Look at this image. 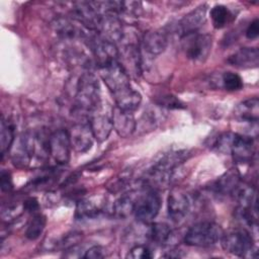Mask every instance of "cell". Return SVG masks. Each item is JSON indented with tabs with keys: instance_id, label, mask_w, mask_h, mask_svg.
Instances as JSON below:
<instances>
[{
	"instance_id": "7402d4cb",
	"label": "cell",
	"mask_w": 259,
	"mask_h": 259,
	"mask_svg": "<svg viewBox=\"0 0 259 259\" xmlns=\"http://www.w3.org/2000/svg\"><path fill=\"white\" fill-rule=\"evenodd\" d=\"M235 116L244 122L257 124L259 118V100L257 97L249 98L237 105Z\"/></svg>"
},
{
	"instance_id": "30bf717a",
	"label": "cell",
	"mask_w": 259,
	"mask_h": 259,
	"mask_svg": "<svg viewBox=\"0 0 259 259\" xmlns=\"http://www.w3.org/2000/svg\"><path fill=\"white\" fill-rule=\"evenodd\" d=\"M89 125L93 133L94 139L98 142H104L113 130L112 108L105 109L101 103L94 111L89 114Z\"/></svg>"
},
{
	"instance_id": "52a82bcc",
	"label": "cell",
	"mask_w": 259,
	"mask_h": 259,
	"mask_svg": "<svg viewBox=\"0 0 259 259\" xmlns=\"http://www.w3.org/2000/svg\"><path fill=\"white\" fill-rule=\"evenodd\" d=\"M161 196L156 189L149 188L147 191L140 193L134 214L136 219L144 224L152 223L161 208Z\"/></svg>"
},
{
	"instance_id": "4fadbf2b",
	"label": "cell",
	"mask_w": 259,
	"mask_h": 259,
	"mask_svg": "<svg viewBox=\"0 0 259 259\" xmlns=\"http://www.w3.org/2000/svg\"><path fill=\"white\" fill-rule=\"evenodd\" d=\"M97 32H99V35H101L105 39L110 40L114 44L120 41L124 34L121 20L118 18L117 14L112 12H106L101 14V19Z\"/></svg>"
},
{
	"instance_id": "ac0fdd59",
	"label": "cell",
	"mask_w": 259,
	"mask_h": 259,
	"mask_svg": "<svg viewBox=\"0 0 259 259\" xmlns=\"http://www.w3.org/2000/svg\"><path fill=\"white\" fill-rule=\"evenodd\" d=\"M228 63L241 69L257 68L259 65V51L257 48H242L228 58Z\"/></svg>"
},
{
	"instance_id": "d4e9b609",
	"label": "cell",
	"mask_w": 259,
	"mask_h": 259,
	"mask_svg": "<svg viewBox=\"0 0 259 259\" xmlns=\"http://www.w3.org/2000/svg\"><path fill=\"white\" fill-rule=\"evenodd\" d=\"M148 236L151 241L158 245H167L173 236V232L165 223H154L151 224Z\"/></svg>"
},
{
	"instance_id": "9a60e30c",
	"label": "cell",
	"mask_w": 259,
	"mask_h": 259,
	"mask_svg": "<svg viewBox=\"0 0 259 259\" xmlns=\"http://www.w3.org/2000/svg\"><path fill=\"white\" fill-rule=\"evenodd\" d=\"M119 53V52H118ZM122 59L120 63L124 68L128 76L139 77L142 73V56L138 46L132 41L125 44L122 48L121 54H119L118 58Z\"/></svg>"
},
{
	"instance_id": "ffe728a7",
	"label": "cell",
	"mask_w": 259,
	"mask_h": 259,
	"mask_svg": "<svg viewBox=\"0 0 259 259\" xmlns=\"http://www.w3.org/2000/svg\"><path fill=\"white\" fill-rule=\"evenodd\" d=\"M240 185V173L236 169H230L219 177L211 186L212 191L219 195L233 194Z\"/></svg>"
},
{
	"instance_id": "ba28073f",
	"label": "cell",
	"mask_w": 259,
	"mask_h": 259,
	"mask_svg": "<svg viewBox=\"0 0 259 259\" xmlns=\"http://www.w3.org/2000/svg\"><path fill=\"white\" fill-rule=\"evenodd\" d=\"M88 40L97 68H101L118 61L119 53L114 42L105 39L99 34L90 35Z\"/></svg>"
},
{
	"instance_id": "277c9868",
	"label": "cell",
	"mask_w": 259,
	"mask_h": 259,
	"mask_svg": "<svg viewBox=\"0 0 259 259\" xmlns=\"http://www.w3.org/2000/svg\"><path fill=\"white\" fill-rule=\"evenodd\" d=\"M222 227L213 222H200L191 226L184 235V243L193 247H210L221 241Z\"/></svg>"
},
{
	"instance_id": "f1b7e54d",
	"label": "cell",
	"mask_w": 259,
	"mask_h": 259,
	"mask_svg": "<svg viewBox=\"0 0 259 259\" xmlns=\"http://www.w3.org/2000/svg\"><path fill=\"white\" fill-rule=\"evenodd\" d=\"M222 83L228 91H238L243 87L242 78L234 72H225L222 76Z\"/></svg>"
},
{
	"instance_id": "5bb4252c",
	"label": "cell",
	"mask_w": 259,
	"mask_h": 259,
	"mask_svg": "<svg viewBox=\"0 0 259 259\" xmlns=\"http://www.w3.org/2000/svg\"><path fill=\"white\" fill-rule=\"evenodd\" d=\"M71 146L77 153H85L92 147L94 136L89 122H77L69 132Z\"/></svg>"
},
{
	"instance_id": "7c38bea8",
	"label": "cell",
	"mask_w": 259,
	"mask_h": 259,
	"mask_svg": "<svg viewBox=\"0 0 259 259\" xmlns=\"http://www.w3.org/2000/svg\"><path fill=\"white\" fill-rule=\"evenodd\" d=\"M230 154L239 163L251 162L255 154L253 137L234 134L230 147Z\"/></svg>"
},
{
	"instance_id": "4316f807",
	"label": "cell",
	"mask_w": 259,
	"mask_h": 259,
	"mask_svg": "<svg viewBox=\"0 0 259 259\" xmlns=\"http://www.w3.org/2000/svg\"><path fill=\"white\" fill-rule=\"evenodd\" d=\"M209 15H210L213 27L218 29L225 27L228 23L231 22L233 18L232 12L225 5L213 6L209 12Z\"/></svg>"
},
{
	"instance_id": "83f0119b",
	"label": "cell",
	"mask_w": 259,
	"mask_h": 259,
	"mask_svg": "<svg viewBox=\"0 0 259 259\" xmlns=\"http://www.w3.org/2000/svg\"><path fill=\"white\" fill-rule=\"evenodd\" d=\"M46 217L40 213H34L32 219L27 225L25 231V237L29 240H36L45 230L46 227Z\"/></svg>"
},
{
	"instance_id": "4dcf8cb0",
	"label": "cell",
	"mask_w": 259,
	"mask_h": 259,
	"mask_svg": "<svg viewBox=\"0 0 259 259\" xmlns=\"http://www.w3.org/2000/svg\"><path fill=\"white\" fill-rule=\"evenodd\" d=\"M157 103L160 106L163 107H167V108H175V109H179V108H183L184 104L175 96L173 95H164L162 97H160V99L157 101Z\"/></svg>"
},
{
	"instance_id": "f546056e",
	"label": "cell",
	"mask_w": 259,
	"mask_h": 259,
	"mask_svg": "<svg viewBox=\"0 0 259 259\" xmlns=\"http://www.w3.org/2000/svg\"><path fill=\"white\" fill-rule=\"evenodd\" d=\"M127 257L133 259H149L153 257V254L148 246L139 244L130 250Z\"/></svg>"
},
{
	"instance_id": "603a6c76",
	"label": "cell",
	"mask_w": 259,
	"mask_h": 259,
	"mask_svg": "<svg viewBox=\"0 0 259 259\" xmlns=\"http://www.w3.org/2000/svg\"><path fill=\"white\" fill-rule=\"evenodd\" d=\"M140 193V190H131L116 199L112 207L114 215L119 219H125L133 214Z\"/></svg>"
},
{
	"instance_id": "3957f363",
	"label": "cell",
	"mask_w": 259,
	"mask_h": 259,
	"mask_svg": "<svg viewBox=\"0 0 259 259\" xmlns=\"http://www.w3.org/2000/svg\"><path fill=\"white\" fill-rule=\"evenodd\" d=\"M224 250L244 258H256L257 251L252 233L246 229H235L223 234L221 239Z\"/></svg>"
},
{
	"instance_id": "d6a6232c",
	"label": "cell",
	"mask_w": 259,
	"mask_h": 259,
	"mask_svg": "<svg viewBox=\"0 0 259 259\" xmlns=\"http://www.w3.org/2000/svg\"><path fill=\"white\" fill-rule=\"evenodd\" d=\"M0 186L2 191H10L13 188L11 174L8 171L2 170L0 173Z\"/></svg>"
},
{
	"instance_id": "484cf974",
	"label": "cell",
	"mask_w": 259,
	"mask_h": 259,
	"mask_svg": "<svg viewBox=\"0 0 259 259\" xmlns=\"http://www.w3.org/2000/svg\"><path fill=\"white\" fill-rule=\"evenodd\" d=\"M15 141V130L13 123L7 118L2 117L1 127H0V146H1V156L4 155L10 150L11 146Z\"/></svg>"
},
{
	"instance_id": "e0dca14e",
	"label": "cell",
	"mask_w": 259,
	"mask_h": 259,
	"mask_svg": "<svg viewBox=\"0 0 259 259\" xmlns=\"http://www.w3.org/2000/svg\"><path fill=\"white\" fill-rule=\"evenodd\" d=\"M112 124L117 135L121 138L130 137L137 125L134 113L124 111L117 106L112 107Z\"/></svg>"
},
{
	"instance_id": "8992f818",
	"label": "cell",
	"mask_w": 259,
	"mask_h": 259,
	"mask_svg": "<svg viewBox=\"0 0 259 259\" xmlns=\"http://www.w3.org/2000/svg\"><path fill=\"white\" fill-rule=\"evenodd\" d=\"M98 71L101 79L111 92L112 96L132 87L130 83V76L119 61L98 68Z\"/></svg>"
},
{
	"instance_id": "2e32d148",
	"label": "cell",
	"mask_w": 259,
	"mask_h": 259,
	"mask_svg": "<svg viewBox=\"0 0 259 259\" xmlns=\"http://www.w3.org/2000/svg\"><path fill=\"white\" fill-rule=\"evenodd\" d=\"M206 5H200L190 11L178 22V30L181 36L198 32L206 19Z\"/></svg>"
},
{
	"instance_id": "8fae6325",
	"label": "cell",
	"mask_w": 259,
	"mask_h": 259,
	"mask_svg": "<svg viewBox=\"0 0 259 259\" xmlns=\"http://www.w3.org/2000/svg\"><path fill=\"white\" fill-rule=\"evenodd\" d=\"M190 209V198L182 189H173L168 196V215L174 223L181 222Z\"/></svg>"
},
{
	"instance_id": "5b68a950",
	"label": "cell",
	"mask_w": 259,
	"mask_h": 259,
	"mask_svg": "<svg viewBox=\"0 0 259 259\" xmlns=\"http://www.w3.org/2000/svg\"><path fill=\"white\" fill-rule=\"evenodd\" d=\"M212 39L209 34L194 32L181 36V46L185 56L194 62H203L209 55Z\"/></svg>"
},
{
	"instance_id": "1f68e13d",
	"label": "cell",
	"mask_w": 259,
	"mask_h": 259,
	"mask_svg": "<svg viewBox=\"0 0 259 259\" xmlns=\"http://www.w3.org/2000/svg\"><path fill=\"white\" fill-rule=\"evenodd\" d=\"M86 259H100L106 257V250L99 245H95L90 247L88 250L85 251L83 256Z\"/></svg>"
},
{
	"instance_id": "44dd1931",
	"label": "cell",
	"mask_w": 259,
	"mask_h": 259,
	"mask_svg": "<svg viewBox=\"0 0 259 259\" xmlns=\"http://www.w3.org/2000/svg\"><path fill=\"white\" fill-rule=\"evenodd\" d=\"M105 202L98 197L83 198L77 202L75 217L78 220H88L97 217L103 211Z\"/></svg>"
},
{
	"instance_id": "d6986e66",
	"label": "cell",
	"mask_w": 259,
	"mask_h": 259,
	"mask_svg": "<svg viewBox=\"0 0 259 259\" xmlns=\"http://www.w3.org/2000/svg\"><path fill=\"white\" fill-rule=\"evenodd\" d=\"M168 46V34L164 30H150L145 33L143 47L147 54L158 56L162 54Z\"/></svg>"
},
{
	"instance_id": "836d02e7",
	"label": "cell",
	"mask_w": 259,
	"mask_h": 259,
	"mask_svg": "<svg viewBox=\"0 0 259 259\" xmlns=\"http://www.w3.org/2000/svg\"><path fill=\"white\" fill-rule=\"evenodd\" d=\"M246 36L249 39H254L258 36L259 34V21L257 18H255L253 21L250 22L246 29Z\"/></svg>"
},
{
	"instance_id": "cb8c5ba5",
	"label": "cell",
	"mask_w": 259,
	"mask_h": 259,
	"mask_svg": "<svg viewBox=\"0 0 259 259\" xmlns=\"http://www.w3.org/2000/svg\"><path fill=\"white\" fill-rule=\"evenodd\" d=\"M113 98L115 101V106L132 113L139 108L142 102L141 94L132 87L114 95Z\"/></svg>"
},
{
	"instance_id": "6da1fadb",
	"label": "cell",
	"mask_w": 259,
	"mask_h": 259,
	"mask_svg": "<svg viewBox=\"0 0 259 259\" xmlns=\"http://www.w3.org/2000/svg\"><path fill=\"white\" fill-rule=\"evenodd\" d=\"M100 86L96 75L84 72L78 79L75 94V108L82 113L90 114L100 104Z\"/></svg>"
},
{
	"instance_id": "7a4b0ae2",
	"label": "cell",
	"mask_w": 259,
	"mask_h": 259,
	"mask_svg": "<svg viewBox=\"0 0 259 259\" xmlns=\"http://www.w3.org/2000/svg\"><path fill=\"white\" fill-rule=\"evenodd\" d=\"M187 158L186 151H176L165 155L149 171L147 182L151 188H164L171 182L175 168Z\"/></svg>"
},
{
	"instance_id": "e575fe53",
	"label": "cell",
	"mask_w": 259,
	"mask_h": 259,
	"mask_svg": "<svg viewBox=\"0 0 259 259\" xmlns=\"http://www.w3.org/2000/svg\"><path fill=\"white\" fill-rule=\"evenodd\" d=\"M39 205H38V202L35 198L33 197H30V198H27L26 200L23 201V209L24 210H27L31 213H35L36 210L38 209Z\"/></svg>"
},
{
	"instance_id": "9c48e42d",
	"label": "cell",
	"mask_w": 259,
	"mask_h": 259,
	"mask_svg": "<svg viewBox=\"0 0 259 259\" xmlns=\"http://www.w3.org/2000/svg\"><path fill=\"white\" fill-rule=\"evenodd\" d=\"M71 140L69 132L63 128L50 134L49 137V155L60 165L67 164L71 154Z\"/></svg>"
}]
</instances>
